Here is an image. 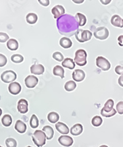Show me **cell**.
<instances>
[{
  "label": "cell",
  "instance_id": "36",
  "mask_svg": "<svg viewBox=\"0 0 123 147\" xmlns=\"http://www.w3.org/2000/svg\"><path fill=\"white\" fill-rule=\"evenodd\" d=\"M116 109V111L120 115H123V102L122 101L119 102L117 103Z\"/></svg>",
  "mask_w": 123,
  "mask_h": 147
},
{
  "label": "cell",
  "instance_id": "31",
  "mask_svg": "<svg viewBox=\"0 0 123 147\" xmlns=\"http://www.w3.org/2000/svg\"><path fill=\"white\" fill-rule=\"evenodd\" d=\"M30 125L32 128L35 129L39 126V120L37 116L35 115H33L30 120Z\"/></svg>",
  "mask_w": 123,
  "mask_h": 147
},
{
  "label": "cell",
  "instance_id": "6",
  "mask_svg": "<svg viewBox=\"0 0 123 147\" xmlns=\"http://www.w3.org/2000/svg\"><path fill=\"white\" fill-rule=\"evenodd\" d=\"M96 65L103 71H108L111 68V63L102 56H99L97 57Z\"/></svg>",
  "mask_w": 123,
  "mask_h": 147
},
{
  "label": "cell",
  "instance_id": "7",
  "mask_svg": "<svg viewBox=\"0 0 123 147\" xmlns=\"http://www.w3.org/2000/svg\"><path fill=\"white\" fill-rule=\"evenodd\" d=\"M94 36L95 38L100 40H106L109 36V31L106 27H100L95 30Z\"/></svg>",
  "mask_w": 123,
  "mask_h": 147
},
{
  "label": "cell",
  "instance_id": "10",
  "mask_svg": "<svg viewBox=\"0 0 123 147\" xmlns=\"http://www.w3.org/2000/svg\"><path fill=\"white\" fill-rule=\"evenodd\" d=\"M28 103L27 100H26L25 99L22 98L19 100L18 103H17V110L21 114H25L27 113L28 111Z\"/></svg>",
  "mask_w": 123,
  "mask_h": 147
},
{
  "label": "cell",
  "instance_id": "3",
  "mask_svg": "<svg viewBox=\"0 0 123 147\" xmlns=\"http://www.w3.org/2000/svg\"><path fill=\"white\" fill-rule=\"evenodd\" d=\"M74 63L78 66H84L87 63V53L84 49H78L76 51L74 56Z\"/></svg>",
  "mask_w": 123,
  "mask_h": 147
},
{
  "label": "cell",
  "instance_id": "13",
  "mask_svg": "<svg viewBox=\"0 0 123 147\" xmlns=\"http://www.w3.org/2000/svg\"><path fill=\"white\" fill-rule=\"evenodd\" d=\"M45 67L41 64H33L30 67V71L32 74L41 75L45 72Z\"/></svg>",
  "mask_w": 123,
  "mask_h": 147
},
{
  "label": "cell",
  "instance_id": "24",
  "mask_svg": "<svg viewBox=\"0 0 123 147\" xmlns=\"http://www.w3.org/2000/svg\"><path fill=\"white\" fill-rule=\"evenodd\" d=\"M53 74L55 76H59L62 79L64 78L65 70L60 65H56L53 68Z\"/></svg>",
  "mask_w": 123,
  "mask_h": 147
},
{
  "label": "cell",
  "instance_id": "46",
  "mask_svg": "<svg viewBox=\"0 0 123 147\" xmlns=\"http://www.w3.org/2000/svg\"><path fill=\"white\" fill-rule=\"evenodd\" d=\"M99 147H108L107 145H101Z\"/></svg>",
  "mask_w": 123,
  "mask_h": 147
},
{
  "label": "cell",
  "instance_id": "26",
  "mask_svg": "<svg viewBox=\"0 0 123 147\" xmlns=\"http://www.w3.org/2000/svg\"><path fill=\"white\" fill-rule=\"evenodd\" d=\"M47 119L51 123H57L59 119V115L56 112H51L47 115Z\"/></svg>",
  "mask_w": 123,
  "mask_h": 147
},
{
  "label": "cell",
  "instance_id": "20",
  "mask_svg": "<svg viewBox=\"0 0 123 147\" xmlns=\"http://www.w3.org/2000/svg\"><path fill=\"white\" fill-rule=\"evenodd\" d=\"M74 18H75L79 26H81V27L84 26L87 22L86 17L84 14H81V13H80V12L76 13Z\"/></svg>",
  "mask_w": 123,
  "mask_h": 147
},
{
  "label": "cell",
  "instance_id": "19",
  "mask_svg": "<svg viewBox=\"0 0 123 147\" xmlns=\"http://www.w3.org/2000/svg\"><path fill=\"white\" fill-rule=\"evenodd\" d=\"M59 44L61 47H62L64 49H69L72 46V41L70 39L68 38L67 37H63L62 38L60 41Z\"/></svg>",
  "mask_w": 123,
  "mask_h": 147
},
{
  "label": "cell",
  "instance_id": "41",
  "mask_svg": "<svg viewBox=\"0 0 123 147\" xmlns=\"http://www.w3.org/2000/svg\"><path fill=\"white\" fill-rule=\"evenodd\" d=\"M118 42L120 46H123V35H120L118 38Z\"/></svg>",
  "mask_w": 123,
  "mask_h": 147
},
{
  "label": "cell",
  "instance_id": "35",
  "mask_svg": "<svg viewBox=\"0 0 123 147\" xmlns=\"http://www.w3.org/2000/svg\"><path fill=\"white\" fill-rule=\"evenodd\" d=\"M52 57L57 61L58 62H63L64 57L63 54L60 52H55V53L52 54Z\"/></svg>",
  "mask_w": 123,
  "mask_h": 147
},
{
  "label": "cell",
  "instance_id": "18",
  "mask_svg": "<svg viewBox=\"0 0 123 147\" xmlns=\"http://www.w3.org/2000/svg\"><path fill=\"white\" fill-rule=\"evenodd\" d=\"M83 131V126L81 124H76L70 129L71 134L74 136L80 135Z\"/></svg>",
  "mask_w": 123,
  "mask_h": 147
},
{
  "label": "cell",
  "instance_id": "5",
  "mask_svg": "<svg viewBox=\"0 0 123 147\" xmlns=\"http://www.w3.org/2000/svg\"><path fill=\"white\" fill-rule=\"evenodd\" d=\"M1 79L4 83H11L17 79V74L12 70H7L2 73Z\"/></svg>",
  "mask_w": 123,
  "mask_h": 147
},
{
  "label": "cell",
  "instance_id": "4",
  "mask_svg": "<svg viewBox=\"0 0 123 147\" xmlns=\"http://www.w3.org/2000/svg\"><path fill=\"white\" fill-rule=\"evenodd\" d=\"M74 35L78 41L80 42H84L91 40L92 36V33L89 30L79 29Z\"/></svg>",
  "mask_w": 123,
  "mask_h": 147
},
{
  "label": "cell",
  "instance_id": "37",
  "mask_svg": "<svg viewBox=\"0 0 123 147\" xmlns=\"http://www.w3.org/2000/svg\"><path fill=\"white\" fill-rule=\"evenodd\" d=\"M7 62V58L5 55L2 54H0V67L5 66Z\"/></svg>",
  "mask_w": 123,
  "mask_h": 147
},
{
  "label": "cell",
  "instance_id": "30",
  "mask_svg": "<svg viewBox=\"0 0 123 147\" xmlns=\"http://www.w3.org/2000/svg\"><path fill=\"white\" fill-rule=\"evenodd\" d=\"M103 123V119L100 116H95L92 119L91 123L94 127H99Z\"/></svg>",
  "mask_w": 123,
  "mask_h": 147
},
{
  "label": "cell",
  "instance_id": "44",
  "mask_svg": "<svg viewBox=\"0 0 123 147\" xmlns=\"http://www.w3.org/2000/svg\"><path fill=\"white\" fill-rule=\"evenodd\" d=\"M73 2L77 3V4H81V3L84 2V0H82V1H81H81H77V0H76V1H74H74H73Z\"/></svg>",
  "mask_w": 123,
  "mask_h": 147
},
{
  "label": "cell",
  "instance_id": "23",
  "mask_svg": "<svg viewBox=\"0 0 123 147\" xmlns=\"http://www.w3.org/2000/svg\"><path fill=\"white\" fill-rule=\"evenodd\" d=\"M7 47L11 51H16L19 48V42L15 39H9L7 42Z\"/></svg>",
  "mask_w": 123,
  "mask_h": 147
},
{
  "label": "cell",
  "instance_id": "32",
  "mask_svg": "<svg viewBox=\"0 0 123 147\" xmlns=\"http://www.w3.org/2000/svg\"><path fill=\"white\" fill-rule=\"evenodd\" d=\"M11 60L12 62L16 63H20L24 61V58L22 55L16 54L12 55L11 56Z\"/></svg>",
  "mask_w": 123,
  "mask_h": 147
},
{
  "label": "cell",
  "instance_id": "12",
  "mask_svg": "<svg viewBox=\"0 0 123 147\" xmlns=\"http://www.w3.org/2000/svg\"><path fill=\"white\" fill-rule=\"evenodd\" d=\"M8 90L9 92L11 94L17 95L20 92L22 87L19 83H17V82H13V83H10L9 85Z\"/></svg>",
  "mask_w": 123,
  "mask_h": 147
},
{
  "label": "cell",
  "instance_id": "15",
  "mask_svg": "<svg viewBox=\"0 0 123 147\" xmlns=\"http://www.w3.org/2000/svg\"><path fill=\"white\" fill-rule=\"evenodd\" d=\"M55 126L56 130L59 133L62 134L67 135L69 133L70 130H69L68 127L64 123H62V122L57 123Z\"/></svg>",
  "mask_w": 123,
  "mask_h": 147
},
{
  "label": "cell",
  "instance_id": "33",
  "mask_svg": "<svg viewBox=\"0 0 123 147\" xmlns=\"http://www.w3.org/2000/svg\"><path fill=\"white\" fill-rule=\"evenodd\" d=\"M116 113H117V111L115 109H113L111 111L107 112V111H105L102 108V109L100 111L101 115L105 118H110V117H112V116H113L114 115H115Z\"/></svg>",
  "mask_w": 123,
  "mask_h": 147
},
{
  "label": "cell",
  "instance_id": "21",
  "mask_svg": "<svg viewBox=\"0 0 123 147\" xmlns=\"http://www.w3.org/2000/svg\"><path fill=\"white\" fill-rule=\"evenodd\" d=\"M42 131L45 133L47 140H51L53 138L54 131L53 128L50 126H45L43 128Z\"/></svg>",
  "mask_w": 123,
  "mask_h": 147
},
{
  "label": "cell",
  "instance_id": "27",
  "mask_svg": "<svg viewBox=\"0 0 123 147\" xmlns=\"http://www.w3.org/2000/svg\"><path fill=\"white\" fill-rule=\"evenodd\" d=\"M76 88V83L73 81H68L65 83L64 88L68 92H71L74 90Z\"/></svg>",
  "mask_w": 123,
  "mask_h": 147
},
{
  "label": "cell",
  "instance_id": "39",
  "mask_svg": "<svg viewBox=\"0 0 123 147\" xmlns=\"http://www.w3.org/2000/svg\"><path fill=\"white\" fill-rule=\"evenodd\" d=\"M115 71L118 75H120L121 76L123 75V66H120V65L116 66L115 68Z\"/></svg>",
  "mask_w": 123,
  "mask_h": 147
},
{
  "label": "cell",
  "instance_id": "47",
  "mask_svg": "<svg viewBox=\"0 0 123 147\" xmlns=\"http://www.w3.org/2000/svg\"><path fill=\"white\" fill-rule=\"evenodd\" d=\"M27 147H32V146H27Z\"/></svg>",
  "mask_w": 123,
  "mask_h": 147
},
{
  "label": "cell",
  "instance_id": "9",
  "mask_svg": "<svg viewBox=\"0 0 123 147\" xmlns=\"http://www.w3.org/2000/svg\"><path fill=\"white\" fill-rule=\"evenodd\" d=\"M51 12L54 16V18L55 19H58L60 17L65 14V10L62 6L57 5L52 9Z\"/></svg>",
  "mask_w": 123,
  "mask_h": 147
},
{
  "label": "cell",
  "instance_id": "11",
  "mask_svg": "<svg viewBox=\"0 0 123 147\" xmlns=\"http://www.w3.org/2000/svg\"><path fill=\"white\" fill-rule=\"evenodd\" d=\"M59 144L64 146H71L73 144V139L71 137L67 135L61 136L58 139Z\"/></svg>",
  "mask_w": 123,
  "mask_h": 147
},
{
  "label": "cell",
  "instance_id": "34",
  "mask_svg": "<svg viewBox=\"0 0 123 147\" xmlns=\"http://www.w3.org/2000/svg\"><path fill=\"white\" fill-rule=\"evenodd\" d=\"M6 145L7 147H17V141L13 138H8L6 140Z\"/></svg>",
  "mask_w": 123,
  "mask_h": 147
},
{
  "label": "cell",
  "instance_id": "42",
  "mask_svg": "<svg viewBox=\"0 0 123 147\" xmlns=\"http://www.w3.org/2000/svg\"><path fill=\"white\" fill-rule=\"evenodd\" d=\"M118 84H119L120 86L123 88V75L121 76L119 78V79H118Z\"/></svg>",
  "mask_w": 123,
  "mask_h": 147
},
{
  "label": "cell",
  "instance_id": "48",
  "mask_svg": "<svg viewBox=\"0 0 123 147\" xmlns=\"http://www.w3.org/2000/svg\"><path fill=\"white\" fill-rule=\"evenodd\" d=\"M0 147H2V146H0Z\"/></svg>",
  "mask_w": 123,
  "mask_h": 147
},
{
  "label": "cell",
  "instance_id": "38",
  "mask_svg": "<svg viewBox=\"0 0 123 147\" xmlns=\"http://www.w3.org/2000/svg\"><path fill=\"white\" fill-rule=\"evenodd\" d=\"M9 39V37L7 34L6 33L0 32V42H5Z\"/></svg>",
  "mask_w": 123,
  "mask_h": 147
},
{
  "label": "cell",
  "instance_id": "28",
  "mask_svg": "<svg viewBox=\"0 0 123 147\" xmlns=\"http://www.w3.org/2000/svg\"><path fill=\"white\" fill-rule=\"evenodd\" d=\"M1 122L4 126L5 127L10 126L12 123V118L11 117V116L9 115H4L1 119Z\"/></svg>",
  "mask_w": 123,
  "mask_h": 147
},
{
  "label": "cell",
  "instance_id": "16",
  "mask_svg": "<svg viewBox=\"0 0 123 147\" xmlns=\"http://www.w3.org/2000/svg\"><path fill=\"white\" fill-rule=\"evenodd\" d=\"M111 24L116 27L123 28V19L118 16V15H114L112 16L111 19Z\"/></svg>",
  "mask_w": 123,
  "mask_h": 147
},
{
  "label": "cell",
  "instance_id": "22",
  "mask_svg": "<svg viewBox=\"0 0 123 147\" xmlns=\"http://www.w3.org/2000/svg\"><path fill=\"white\" fill-rule=\"evenodd\" d=\"M62 65L64 68H67L70 70H73L75 67V63L73 61V60L71 58H66L64 60V61L62 63Z\"/></svg>",
  "mask_w": 123,
  "mask_h": 147
},
{
  "label": "cell",
  "instance_id": "29",
  "mask_svg": "<svg viewBox=\"0 0 123 147\" xmlns=\"http://www.w3.org/2000/svg\"><path fill=\"white\" fill-rule=\"evenodd\" d=\"M114 101L112 100V99H108V100L106 102V103H105L104 107H103V110L105 111H111L113 109V107H114Z\"/></svg>",
  "mask_w": 123,
  "mask_h": 147
},
{
  "label": "cell",
  "instance_id": "45",
  "mask_svg": "<svg viewBox=\"0 0 123 147\" xmlns=\"http://www.w3.org/2000/svg\"><path fill=\"white\" fill-rule=\"evenodd\" d=\"M2 113H3V111H2L1 109H0V116H1V115H2Z\"/></svg>",
  "mask_w": 123,
  "mask_h": 147
},
{
  "label": "cell",
  "instance_id": "8",
  "mask_svg": "<svg viewBox=\"0 0 123 147\" xmlns=\"http://www.w3.org/2000/svg\"><path fill=\"white\" fill-rule=\"evenodd\" d=\"M38 83V78L33 75H28L25 78V84L27 88L32 89L37 85Z\"/></svg>",
  "mask_w": 123,
  "mask_h": 147
},
{
  "label": "cell",
  "instance_id": "2",
  "mask_svg": "<svg viewBox=\"0 0 123 147\" xmlns=\"http://www.w3.org/2000/svg\"><path fill=\"white\" fill-rule=\"evenodd\" d=\"M32 140L38 147H42L46 144V136L45 133L41 130L35 131L32 136Z\"/></svg>",
  "mask_w": 123,
  "mask_h": 147
},
{
  "label": "cell",
  "instance_id": "40",
  "mask_svg": "<svg viewBox=\"0 0 123 147\" xmlns=\"http://www.w3.org/2000/svg\"><path fill=\"white\" fill-rule=\"evenodd\" d=\"M38 2L44 6H48L49 5L50 3L49 0H39Z\"/></svg>",
  "mask_w": 123,
  "mask_h": 147
},
{
  "label": "cell",
  "instance_id": "43",
  "mask_svg": "<svg viewBox=\"0 0 123 147\" xmlns=\"http://www.w3.org/2000/svg\"><path fill=\"white\" fill-rule=\"evenodd\" d=\"M111 0H108V1H104V0H102V1H100V3H102L104 5H107V4H109V3H111Z\"/></svg>",
  "mask_w": 123,
  "mask_h": 147
},
{
  "label": "cell",
  "instance_id": "17",
  "mask_svg": "<svg viewBox=\"0 0 123 147\" xmlns=\"http://www.w3.org/2000/svg\"><path fill=\"white\" fill-rule=\"evenodd\" d=\"M15 129L20 134H24L27 131V125L21 120H17L15 124Z\"/></svg>",
  "mask_w": 123,
  "mask_h": 147
},
{
  "label": "cell",
  "instance_id": "14",
  "mask_svg": "<svg viewBox=\"0 0 123 147\" xmlns=\"http://www.w3.org/2000/svg\"><path fill=\"white\" fill-rule=\"evenodd\" d=\"M86 77V74L84 71L80 70V69H77L74 70L72 73V78L74 81L76 82H81L84 80Z\"/></svg>",
  "mask_w": 123,
  "mask_h": 147
},
{
  "label": "cell",
  "instance_id": "1",
  "mask_svg": "<svg viewBox=\"0 0 123 147\" xmlns=\"http://www.w3.org/2000/svg\"><path fill=\"white\" fill-rule=\"evenodd\" d=\"M57 27L59 33L66 37H71L79 30V25L74 17L64 14L56 21Z\"/></svg>",
  "mask_w": 123,
  "mask_h": 147
},
{
  "label": "cell",
  "instance_id": "25",
  "mask_svg": "<svg viewBox=\"0 0 123 147\" xmlns=\"http://www.w3.org/2000/svg\"><path fill=\"white\" fill-rule=\"evenodd\" d=\"M26 21L27 22V23L29 24H34L36 23V22L38 21V16L36 14L34 13H29L26 16Z\"/></svg>",
  "mask_w": 123,
  "mask_h": 147
}]
</instances>
